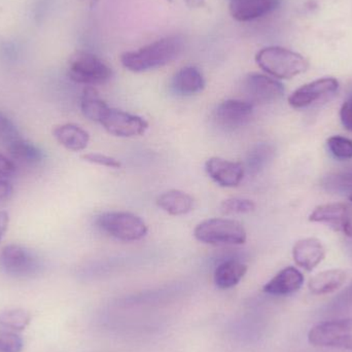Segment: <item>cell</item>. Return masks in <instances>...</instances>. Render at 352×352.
Wrapping results in <instances>:
<instances>
[{
    "label": "cell",
    "mask_w": 352,
    "mask_h": 352,
    "mask_svg": "<svg viewBox=\"0 0 352 352\" xmlns=\"http://www.w3.org/2000/svg\"><path fill=\"white\" fill-rule=\"evenodd\" d=\"M204 88V76L195 66H186L178 70L171 80V89L179 96H192L202 92Z\"/></svg>",
    "instance_id": "cell-17"
},
{
    "label": "cell",
    "mask_w": 352,
    "mask_h": 352,
    "mask_svg": "<svg viewBox=\"0 0 352 352\" xmlns=\"http://www.w3.org/2000/svg\"><path fill=\"white\" fill-rule=\"evenodd\" d=\"M258 65L277 78H292L307 70L308 62L303 56L280 47L261 50L256 56Z\"/></svg>",
    "instance_id": "cell-2"
},
{
    "label": "cell",
    "mask_w": 352,
    "mask_h": 352,
    "mask_svg": "<svg viewBox=\"0 0 352 352\" xmlns=\"http://www.w3.org/2000/svg\"><path fill=\"white\" fill-rule=\"evenodd\" d=\"M166 1H168V2H173V0H166Z\"/></svg>",
    "instance_id": "cell-39"
},
{
    "label": "cell",
    "mask_w": 352,
    "mask_h": 352,
    "mask_svg": "<svg viewBox=\"0 0 352 352\" xmlns=\"http://www.w3.org/2000/svg\"><path fill=\"white\" fill-rule=\"evenodd\" d=\"M182 37L170 35L138 51L126 52L121 56V63L132 72H148L171 63L182 53Z\"/></svg>",
    "instance_id": "cell-1"
},
{
    "label": "cell",
    "mask_w": 352,
    "mask_h": 352,
    "mask_svg": "<svg viewBox=\"0 0 352 352\" xmlns=\"http://www.w3.org/2000/svg\"><path fill=\"white\" fill-rule=\"evenodd\" d=\"M304 276L298 269L287 267L277 273L264 287L265 293L273 296H287L301 289Z\"/></svg>",
    "instance_id": "cell-16"
},
{
    "label": "cell",
    "mask_w": 352,
    "mask_h": 352,
    "mask_svg": "<svg viewBox=\"0 0 352 352\" xmlns=\"http://www.w3.org/2000/svg\"><path fill=\"white\" fill-rule=\"evenodd\" d=\"M8 223H10V215L8 211H0V241L3 238L4 234L8 231Z\"/></svg>",
    "instance_id": "cell-36"
},
{
    "label": "cell",
    "mask_w": 352,
    "mask_h": 352,
    "mask_svg": "<svg viewBox=\"0 0 352 352\" xmlns=\"http://www.w3.org/2000/svg\"><path fill=\"white\" fill-rule=\"evenodd\" d=\"M157 205L170 215H184L190 212L194 207L192 196L179 190L163 192L157 199Z\"/></svg>",
    "instance_id": "cell-19"
},
{
    "label": "cell",
    "mask_w": 352,
    "mask_h": 352,
    "mask_svg": "<svg viewBox=\"0 0 352 352\" xmlns=\"http://www.w3.org/2000/svg\"><path fill=\"white\" fill-rule=\"evenodd\" d=\"M338 88V80L335 78H320L296 90L289 96V103L294 109H304L320 99L334 94Z\"/></svg>",
    "instance_id": "cell-12"
},
{
    "label": "cell",
    "mask_w": 352,
    "mask_h": 352,
    "mask_svg": "<svg viewBox=\"0 0 352 352\" xmlns=\"http://www.w3.org/2000/svg\"><path fill=\"white\" fill-rule=\"evenodd\" d=\"M53 134L62 146L72 152L85 150L90 142L88 132L76 124L57 126L54 128Z\"/></svg>",
    "instance_id": "cell-18"
},
{
    "label": "cell",
    "mask_w": 352,
    "mask_h": 352,
    "mask_svg": "<svg viewBox=\"0 0 352 352\" xmlns=\"http://www.w3.org/2000/svg\"><path fill=\"white\" fill-rule=\"evenodd\" d=\"M80 109L85 117L93 122L100 123L109 107L99 97L98 93L92 87L85 89L80 100Z\"/></svg>",
    "instance_id": "cell-23"
},
{
    "label": "cell",
    "mask_w": 352,
    "mask_h": 352,
    "mask_svg": "<svg viewBox=\"0 0 352 352\" xmlns=\"http://www.w3.org/2000/svg\"><path fill=\"white\" fill-rule=\"evenodd\" d=\"M16 168L14 163L3 155L0 154V179L12 177L16 173Z\"/></svg>",
    "instance_id": "cell-33"
},
{
    "label": "cell",
    "mask_w": 352,
    "mask_h": 352,
    "mask_svg": "<svg viewBox=\"0 0 352 352\" xmlns=\"http://www.w3.org/2000/svg\"><path fill=\"white\" fill-rule=\"evenodd\" d=\"M6 150L14 160L29 166L41 164L45 160V154L43 151L32 142H27L24 138L14 142L12 146L6 148Z\"/></svg>",
    "instance_id": "cell-22"
},
{
    "label": "cell",
    "mask_w": 352,
    "mask_h": 352,
    "mask_svg": "<svg viewBox=\"0 0 352 352\" xmlns=\"http://www.w3.org/2000/svg\"><path fill=\"white\" fill-rule=\"evenodd\" d=\"M0 268L14 278H33L43 270L41 258L32 250L19 244L4 246L0 252Z\"/></svg>",
    "instance_id": "cell-4"
},
{
    "label": "cell",
    "mask_w": 352,
    "mask_h": 352,
    "mask_svg": "<svg viewBox=\"0 0 352 352\" xmlns=\"http://www.w3.org/2000/svg\"><path fill=\"white\" fill-rule=\"evenodd\" d=\"M308 341L316 347L352 351V318L320 322L308 333Z\"/></svg>",
    "instance_id": "cell-7"
},
{
    "label": "cell",
    "mask_w": 352,
    "mask_h": 352,
    "mask_svg": "<svg viewBox=\"0 0 352 352\" xmlns=\"http://www.w3.org/2000/svg\"><path fill=\"white\" fill-rule=\"evenodd\" d=\"M324 186H327L328 190L345 192V194H349V196L352 192V169L329 176L326 182H324Z\"/></svg>",
    "instance_id": "cell-29"
},
{
    "label": "cell",
    "mask_w": 352,
    "mask_h": 352,
    "mask_svg": "<svg viewBox=\"0 0 352 352\" xmlns=\"http://www.w3.org/2000/svg\"><path fill=\"white\" fill-rule=\"evenodd\" d=\"M331 154L339 160L352 159V140L343 136H333L328 140Z\"/></svg>",
    "instance_id": "cell-28"
},
{
    "label": "cell",
    "mask_w": 352,
    "mask_h": 352,
    "mask_svg": "<svg viewBox=\"0 0 352 352\" xmlns=\"http://www.w3.org/2000/svg\"><path fill=\"white\" fill-rule=\"evenodd\" d=\"M243 90L252 104H267L279 100L285 94L281 82L260 74H250L243 82Z\"/></svg>",
    "instance_id": "cell-10"
},
{
    "label": "cell",
    "mask_w": 352,
    "mask_h": 352,
    "mask_svg": "<svg viewBox=\"0 0 352 352\" xmlns=\"http://www.w3.org/2000/svg\"><path fill=\"white\" fill-rule=\"evenodd\" d=\"M221 211L226 214H245L256 209L254 201L245 198H230L221 205Z\"/></svg>",
    "instance_id": "cell-26"
},
{
    "label": "cell",
    "mask_w": 352,
    "mask_h": 352,
    "mask_svg": "<svg viewBox=\"0 0 352 352\" xmlns=\"http://www.w3.org/2000/svg\"><path fill=\"white\" fill-rule=\"evenodd\" d=\"M31 314L27 310L8 309L0 312V326L12 331H23L30 324Z\"/></svg>",
    "instance_id": "cell-25"
},
{
    "label": "cell",
    "mask_w": 352,
    "mask_h": 352,
    "mask_svg": "<svg viewBox=\"0 0 352 352\" xmlns=\"http://www.w3.org/2000/svg\"><path fill=\"white\" fill-rule=\"evenodd\" d=\"M190 8H199L204 6L205 0H184Z\"/></svg>",
    "instance_id": "cell-37"
},
{
    "label": "cell",
    "mask_w": 352,
    "mask_h": 352,
    "mask_svg": "<svg viewBox=\"0 0 352 352\" xmlns=\"http://www.w3.org/2000/svg\"><path fill=\"white\" fill-rule=\"evenodd\" d=\"M326 256V250L316 238L299 240L294 245L293 256L296 264L307 271H312L318 266Z\"/></svg>",
    "instance_id": "cell-15"
},
{
    "label": "cell",
    "mask_w": 352,
    "mask_h": 352,
    "mask_svg": "<svg viewBox=\"0 0 352 352\" xmlns=\"http://www.w3.org/2000/svg\"><path fill=\"white\" fill-rule=\"evenodd\" d=\"M22 138L14 122L0 111V142L6 146V148H8Z\"/></svg>",
    "instance_id": "cell-27"
},
{
    "label": "cell",
    "mask_w": 352,
    "mask_h": 352,
    "mask_svg": "<svg viewBox=\"0 0 352 352\" xmlns=\"http://www.w3.org/2000/svg\"><path fill=\"white\" fill-rule=\"evenodd\" d=\"M254 113V104L248 100L229 99L221 102L213 113L215 124L226 131H233L245 126Z\"/></svg>",
    "instance_id": "cell-9"
},
{
    "label": "cell",
    "mask_w": 352,
    "mask_h": 352,
    "mask_svg": "<svg viewBox=\"0 0 352 352\" xmlns=\"http://www.w3.org/2000/svg\"><path fill=\"white\" fill-rule=\"evenodd\" d=\"M194 236L198 241L211 245H240L248 238L242 223L229 219H206L195 228Z\"/></svg>",
    "instance_id": "cell-3"
},
{
    "label": "cell",
    "mask_w": 352,
    "mask_h": 352,
    "mask_svg": "<svg viewBox=\"0 0 352 352\" xmlns=\"http://www.w3.org/2000/svg\"><path fill=\"white\" fill-rule=\"evenodd\" d=\"M248 272V266L237 260H228L215 269L214 283L219 289H228L240 283Z\"/></svg>",
    "instance_id": "cell-21"
},
{
    "label": "cell",
    "mask_w": 352,
    "mask_h": 352,
    "mask_svg": "<svg viewBox=\"0 0 352 352\" xmlns=\"http://www.w3.org/2000/svg\"><path fill=\"white\" fill-rule=\"evenodd\" d=\"M68 74L78 84L96 86L109 82L113 76V70L94 54L76 51L68 60Z\"/></svg>",
    "instance_id": "cell-6"
},
{
    "label": "cell",
    "mask_w": 352,
    "mask_h": 352,
    "mask_svg": "<svg viewBox=\"0 0 352 352\" xmlns=\"http://www.w3.org/2000/svg\"><path fill=\"white\" fill-rule=\"evenodd\" d=\"M340 118L343 126L352 132V97L343 104L340 111Z\"/></svg>",
    "instance_id": "cell-34"
},
{
    "label": "cell",
    "mask_w": 352,
    "mask_h": 352,
    "mask_svg": "<svg viewBox=\"0 0 352 352\" xmlns=\"http://www.w3.org/2000/svg\"><path fill=\"white\" fill-rule=\"evenodd\" d=\"M281 0H229L230 14L239 22H248L273 12Z\"/></svg>",
    "instance_id": "cell-14"
},
{
    "label": "cell",
    "mask_w": 352,
    "mask_h": 352,
    "mask_svg": "<svg viewBox=\"0 0 352 352\" xmlns=\"http://www.w3.org/2000/svg\"><path fill=\"white\" fill-rule=\"evenodd\" d=\"M349 200H351L352 202V192L351 195H349Z\"/></svg>",
    "instance_id": "cell-38"
},
{
    "label": "cell",
    "mask_w": 352,
    "mask_h": 352,
    "mask_svg": "<svg viewBox=\"0 0 352 352\" xmlns=\"http://www.w3.org/2000/svg\"><path fill=\"white\" fill-rule=\"evenodd\" d=\"M24 342L16 333L0 330V352H22Z\"/></svg>",
    "instance_id": "cell-30"
},
{
    "label": "cell",
    "mask_w": 352,
    "mask_h": 352,
    "mask_svg": "<svg viewBox=\"0 0 352 352\" xmlns=\"http://www.w3.org/2000/svg\"><path fill=\"white\" fill-rule=\"evenodd\" d=\"M14 192L12 184L6 180L0 179V201L10 198Z\"/></svg>",
    "instance_id": "cell-35"
},
{
    "label": "cell",
    "mask_w": 352,
    "mask_h": 352,
    "mask_svg": "<svg viewBox=\"0 0 352 352\" xmlns=\"http://www.w3.org/2000/svg\"><path fill=\"white\" fill-rule=\"evenodd\" d=\"M352 306V283L342 293L339 294L332 302H331L329 309L331 311H340L346 309Z\"/></svg>",
    "instance_id": "cell-32"
},
{
    "label": "cell",
    "mask_w": 352,
    "mask_h": 352,
    "mask_svg": "<svg viewBox=\"0 0 352 352\" xmlns=\"http://www.w3.org/2000/svg\"><path fill=\"white\" fill-rule=\"evenodd\" d=\"M205 170L209 177L219 186L223 188H235L241 184L245 169L240 163L213 157L207 160Z\"/></svg>",
    "instance_id": "cell-13"
},
{
    "label": "cell",
    "mask_w": 352,
    "mask_h": 352,
    "mask_svg": "<svg viewBox=\"0 0 352 352\" xmlns=\"http://www.w3.org/2000/svg\"><path fill=\"white\" fill-rule=\"evenodd\" d=\"M346 280V273L340 269L324 271L314 275L308 283L314 295H327L340 289Z\"/></svg>",
    "instance_id": "cell-20"
},
{
    "label": "cell",
    "mask_w": 352,
    "mask_h": 352,
    "mask_svg": "<svg viewBox=\"0 0 352 352\" xmlns=\"http://www.w3.org/2000/svg\"><path fill=\"white\" fill-rule=\"evenodd\" d=\"M274 156V148L268 144H258L248 152L246 169L252 175L261 173Z\"/></svg>",
    "instance_id": "cell-24"
},
{
    "label": "cell",
    "mask_w": 352,
    "mask_h": 352,
    "mask_svg": "<svg viewBox=\"0 0 352 352\" xmlns=\"http://www.w3.org/2000/svg\"><path fill=\"white\" fill-rule=\"evenodd\" d=\"M82 159L91 164L99 165L107 168L120 169L122 167V163L119 160L102 154H87L84 155Z\"/></svg>",
    "instance_id": "cell-31"
},
{
    "label": "cell",
    "mask_w": 352,
    "mask_h": 352,
    "mask_svg": "<svg viewBox=\"0 0 352 352\" xmlns=\"http://www.w3.org/2000/svg\"><path fill=\"white\" fill-rule=\"evenodd\" d=\"M96 223L101 231L124 242L138 241L148 234L144 219L131 212H104L97 217Z\"/></svg>",
    "instance_id": "cell-5"
},
{
    "label": "cell",
    "mask_w": 352,
    "mask_h": 352,
    "mask_svg": "<svg viewBox=\"0 0 352 352\" xmlns=\"http://www.w3.org/2000/svg\"><path fill=\"white\" fill-rule=\"evenodd\" d=\"M314 223H328L336 231L352 236V208L342 203H331L316 207L310 214Z\"/></svg>",
    "instance_id": "cell-11"
},
{
    "label": "cell",
    "mask_w": 352,
    "mask_h": 352,
    "mask_svg": "<svg viewBox=\"0 0 352 352\" xmlns=\"http://www.w3.org/2000/svg\"><path fill=\"white\" fill-rule=\"evenodd\" d=\"M100 124L109 134L117 138L142 135L148 128V123L144 118L111 107L101 120Z\"/></svg>",
    "instance_id": "cell-8"
}]
</instances>
